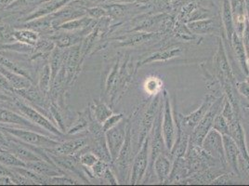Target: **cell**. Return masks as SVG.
<instances>
[{
	"label": "cell",
	"mask_w": 249,
	"mask_h": 186,
	"mask_svg": "<svg viewBox=\"0 0 249 186\" xmlns=\"http://www.w3.org/2000/svg\"><path fill=\"white\" fill-rule=\"evenodd\" d=\"M94 19H91L89 16H83L77 19H73L71 21H66L61 24L57 30H63V31H80L89 27L92 22ZM56 30V31H57Z\"/></svg>",
	"instance_id": "83f0119b"
},
{
	"label": "cell",
	"mask_w": 249,
	"mask_h": 186,
	"mask_svg": "<svg viewBox=\"0 0 249 186\" xmlns=\"http://www.w3.org/2000/svg\"><path fill=\"white\" fill-rule=\"evenodd\" d=\"M163 35L160 32H133L132 35L125 37H120L116 39H120L121 41L118 44L120 47H126L131 48L136 47L142 44H144L146 42L152 41L156 37Z\"/></svg>",
	"instance_id": "44dd1931"
},
{
	"label": "cell",
	"mask_w": 249,
	"mask_h": 186,
	"mask_svg": "<svg viewBox=\"0 0 249 186\" xmlns=\"http://www.w3.org/2000/svg\"><path fill=\"white\" fill-rule=\"evenodd\" d=\"M71 1L72 0H46L44 2H41L40 4H38L33 11H30V13L22 16L20 21L26 22V21L48 16L50 14L54 13L55 11H59Z\"/></svg>",
	"instance_id": "8fae6325"
},
{
	"label": "cell",
	"mask_w": 249,
	"mask_h": 186,
	"mask_svg": "<svg viewBox=\"0 0 249 186\" xmlns=\"http://www.w3.org/2000/svg\"><path fill=\"white\" fill-rule=\"evenodd\" d=\"M124 116L123 114H112L111 116H109L103 124V130L104 132H106L107 130L113 129L116 125L118 124L120 121H122L124 119Z\"/></svg>",
	"instance_id": "ab89813d"
},
{
	"label": "cell",
	"mask_w": 249,
	"mask_h": 186,
	"mask_svg": "<svg viewBox=\"0 0 249 186\" xmlns=\"http://www.w3.org/2000/svg\"><path fill=\"white\" fill-rule=\"evenodd\" d=\"M14 99V96L12 93H8V92H3L0 91V103L5 102V103H12Z\"/></svg>",
	"instance_id": "f6af8a7d"
},
{
	"label": "cell",
	"mask_w": 249,
	"mask_h": 186,
	"mask_svg": "<svg viewBox=\"0 0 249 186\" xmlns=\"http://www.w3.org/2000/svg\"><path fill=\"white\" fill-rule=\"evenodd\" d=\"M0 72L4 74V76L10 82L11 87L14 90V92L18 91V90H22V89L29 88L30 86L34 84L28 78L22 76L21 74L11 72L10 70H8L7 68H5L4 66H2L1 64H0Z\"/></svg>",
	"instance_id": "cb8c5ba5"
},
{
	"label": "cell",
	"mask_w": 249,
	"mask_h": 186,
	"mask_svg": "<svg viewBox=\"0 0 249 186\" xmlns=\"http://www.w3.org/2000/svg\"><path fill=\"white\" fill-rule=\"evenodd\" d=\"M214 68L216 70L217 77L221 86L226 84H236L237 80L229 62L228 56L225 52L222 40L218 42V52L214 57Z\"/></svg>",
	"instance_id": "9c48e42d"
},
{
	"label": "cell",
	"mask_w": 249,
	"mask_h": 186,
	"mask_svg": "<svg viewBox=\"0 0 249 186\" xmlns=\"http://www.w3.org/2000/svg\"><path fill=\"white\" fill-rule=\"evenodd\" d=\"M243 180L240 176L235 174L232 171H227L224 172L220 175H218L217 178H215L210 185L212 186H229V185H235L242 183Z\"/></svg>",
	"instance_id": "d6a6232c"
},
{
	"label": "cell",
	"mask_w": 249,
	"mask_h": 186,
	"mask_svg": "<svg viewBox=\"0 0 249 186\" xmlns=\"http://www.w3.org/2000/svg\"><path fill=\"white\" fill-rule=\"evenodd\" d=\"M12 104L16 107V110L29 119L32 123L39 126L58 138H64L66 136V134L62 133L58 127H56L49 118H47L45 114H42L37 109L33 108L31 105L26 104L20 97H14Z\"/></svg>",
	"instance_id": "7a4b0ae2"
},
{
	"label": "cell",
	"mask_w": 249,
	"mask_h": 186,
	"mask_svg": "<svg viewBox=\"0 0 249 186\" xmlns=\"http://www.w3.org/2000/svg\"><path fill=\"white\" fill-rule=\"evenodd\" d=\"M15 0H0V10H7L8 7Z\"/></svg>",
	"instance_id": "c3c4849f"
},
{
	"label": "cell",
	"mask_w": 249,
	"mask_h": 186,
	"mask_svg": "<svg viewBox=\"0 0 249 186\" xmlns=\"http://www.w3.org/2000/svg\"><path fill=\"white\" fill-rule=\"evenodd\" d=\"M49 185H79L78 182L72 180L70 178L65 177V175L53 176L49 178Z\"/></svg>",
	"instance_id": "b9f144b4"
},
{
	"label": "cell",
	"mask_w": 249,
	"mask_h": 186,
	"mask_svg": "<svg viewBox=\"0 0 249 186\" xmlns=\"http://www.w3.org/2000/svg\"><path fill=\"white\" fill-rule=\"evenodd\" d=\"M246 77H247V79H246V81H247V82L249 83V74H248V75H247V76H246Z\"/></svg>",
	"instance_id": "816d5d0a"
},
{
	"label": "cell",
	"mask_w": 249,
	"mask_h": 186,
	"mask_svg": "<svg viewBox=\"0 0 249 186\" xmlns=\"http://www.w3.org/2000/svg\"><path fill=\"white\" fill-rule=\"evenodd\" d=\"M0 123L1 124H14L20 126L21 128L30 129L37 132H42L39 126L32 123L29 119H27L22 114H17L15 111H12L11 108L0 107Z\"/></svg>",
	"instance_id": "9a60e30c"
},
{
	"label": "cell",
	"mask_w": 249,
	"mask_h": 186,
	"mask_svg": "<svg viewBox=\"0 0 249 186\" xmlns=\"http://www.w3.org/2000/svg\"><path fill=\"white\" fill-rule=\"evenodd\" d=\"M0 164L9 167H26V163L23 162L16 155H13L10 150L0 147Z\"/></svg>",
	"instance_id": "4dcf8cb0"
},
{
	"label": "cell",
	"mask_w": 249,
	"mask_h": 186,
	"mask_svg": "<svg viewBox=\"0 0 249 186\" xmlns=\"http://www.w3.org/2000/svg\"><path fill=\"white\" fill-rule=\"evenodd\" d=\"M14 94L20 96L22 100L29 101L32 104H35L38 108H42L45 111L50 107L51 103H49L48 96H46L44 93H42L41 91L38 89V87L36 88L34 84L29 88L15 91Z\"/></svg>",
	"instance_id": "e0dca14e"
},
{
	"label": "cell",
	"mask_w": 249,
	"mask_h": 186,
	"mask_svg": "<svg viewBox=\"0 0 249 186\" xmlns=\"http://www.w3.org/2000/svg\"><path fill=\"white\" fill-rule=\"evenodd\" d=\"M230 47H231V52H233L234 57L236 58V60L238 62L239 66H240L242 72L244 73V74L247 76L249 73L248 57H247L246 51L244 48V44L242 41V37L236 32H234L232 35Z\"/></svg>",
	"instance_id": "7402d4cb"
},
{
	"label": "cell",
	"mask_w": 249,
	"mask_h": 186,
	"mask_svg": "<svg viewBox=\"0 0 249 186\" xmlns=\"http://www.w3.org/2000/svg\"><path fill=\"white\" fill-rule=\"evenodd\" d=\"M64 49H61L59 47H55L53 49L49 60H50V67H51V72H52V84H53L57 74L60 72L62 68V62L64 59V54L65 51Z\"/></svg>",
	"instance_id": "4316f807"
},
{
	"label": "cell",
	"mask_w": 249,
	"mask_h": 186,
	"mask_svg": "<svg viewBox=\"0 0 249 186\" xmlns=\"http://www.w3.org/2000/svg\"><path fill=\"white\" fill-rule=\"evenodd\" d=\"M0 64L2 66H4L5 68H7L8 70H10L11 72L15 73V74H21L22 76L28 78L29 80H31L32 82L34 83V80L32 78L31 74L30 72L23 68L21 65H20L19 63H17L16 62H13L11 59L3 56V55H0Z\"/></svg>",
	"instance_id": "f546056e"
},
{
	"label": "cell",
	"mask_w": 249,
	"mask_h": 186,
	"mask_svg": "<svg viewBox=\"0 0 249 186\" xmlns=\"http://www.w3.org/2000/svg\"><path fill=\"white\" fill-rule=\"evenodd\" d=\"M25 167L31 169L39 175L46 176V177H53V176H61L65 174V171L62 170L61 167H59L54 163L49 162L43 158L39 160L27 162Z\"/></svg>",
	"instance_id": "ffe728a7"
},
{
	"label": "cell",
	"mask_w": 249,
	"mask_h": 186,
	"mask_svg": "<svg viewBox=\"0 0 249 186\" xmlns=\"http://www.w3.org/2000/svg\"><path fill=\"white\" fill-rule=\"evenodd\" d=\"M173 167V159L169 152H164L158 155L154 163V174L158 183L165 184L170 175Z\"/></svg>",
	"instance_id": "ac0fdd59"
},
{
	"label": "cell",
	"mask_w": 249,
	"mask_h": 186,
	"mask_svg": "<svg viewBox=\"0 0 249 186\" xmlns=\"http://www.w3.org/2000/svg\"><path fill=\"white\" fill-rule=\"evenodd\" d=\"M88 2H91V3H95L97 5H103L104 3L107 2V0H87Z\"/></svg>",
	"instance_id": "f907efd6"
},
{
	"label": "cell",
	"mask_w": 249,
	"mask_h": 186,
	"mask_svg": "<svg viewBox=\"0 0 249 186\" xmlns=\"http://www.w3.org/2000/svg\"><path fill=\"white\" fill-rule=\"evenodd\" d=\"M236 91L242 98H249V83L247 81H236L235 84Z\"/></svg>",
	"instance_id": "7bdbcfd3"
},
{
	"label": "cell",
	"mask_w": 249,
	"mask_h": 186,
	"mask_svg": "<svg viewBox=\"0 0 249 186\" xmlns=\"http://www.w3.org/2000/svg\"><path fill=\"white\" fill-rule=\"evenodd\" d=\"M89 110L94 119L102 125L109 116L113 114L112 109L107 104L99 101H94L93 104L89 106Z\"/></svg>",
	"instance_id": "484cf974"
},
{
	"label": "cell",
	"mask_w": 249,
	"mask_h": 186,
	"mask_svg": "<svg viewBox=\"0 0 249 186\" xmlns=\"http://www.w3.org/2000/svg\"><path fill=\"white\" fill-rule=\"evenodd\" d=\"M49 110H50V113L52 114V118L57 123V127L59 128V130L62 131V133L67 134V129L65 127V122H64L63 116H62L59 108H58V105L55 104V102H52L50 104Z\"/></svg>",
	"instance_id": "836d02e7"
},
{
	"label": "cell",
	"mask_w": 249,
	"mask_h": 186,
	"mask_svg": "<svg viewBox=\"0 0 249 186\" xmlns=\"http://www.w3.org/2000/svg\"><path fill=\"white\" fill-rule=\"evenodd\" d=\"M221 3H222L221 21H222L223 28H224L226 41H229V44H231L232 35L235 32L234 24H233L232 11H231V2H230V0H221Z\"/></svg>",
	"instance_id": "603a6c76"
},
{
	"label": "cell",
	"mask_w": 249,
	"mask_h": 186,
	"mask_svg": "<svg viewBox=\"0 0 249 186\" xmlns=\"http://www.w3.org/2000/svg\"><path fill=\"white\" fill-rule=\"evenodd\" d=\"M46 0H15L13 3L8 7L7 11H14V10H22V9H29L30 7L36 8L38 4L44 2Z\"/></svg>",
	"instance_id": "8d00e7d4"
},
{
	"label": "cell",
	"mask_w": 249,
	"mask_h": 186,
	"mask_svg": "<svg viewBox=\"0 0 249 186\" xmlns=\"http://www.w3.org/2000/svg\"><path fill=\"white\" fill-rule=\"evenodd\" d=\"M0 130L4 132L14 136L15 138L25 144L36 145L43 148H53L61 143V141L52 139L50 136L40 134L36 130L26 128L18 129L11 126H4L0 123Z\"/></svg>",
	"instance_id": "3957f363"
},
{
	"label": "cell",
	"mask_w": 249,
	"mask_h": 186,
	"mask_svg": "<svg viewBox=\"0 0 249 186\" xmlns=\"http://www.w3.org/2000/svg\"><path fill=\"white\" fill-rule=\"evenodd\" d=\"M102 179H104V181H106L109 185H114L115 186V185L119 184L116 176L114 174V169L112 168V165L106 168L105 173H104V177Z\"/></svg>",
	"instance_id": "ee69618b"
},
{
	"label": "cell",
	"mask_w": 249,
	"mask_h": 186,
	"mask_svg": "<svg viewBox=\"0 0 249 186\" xmlns=\"http://www.w3.org/2000/svg\"><path fill=\"white\" fill-rule=\"evenodd\" d=\"M49 156L52 158L53 163L58 166L59 167L69 170L74 173L75 175L81 177L84 182L89 183V179L87 172L84 168L83 166L79 162V159L75 155H53L48 153Z\"/></svg>",
	"instance_id": "7c38bea8"
},
{
	"label": "cell",
	"mask_w": 249,
	"mask_h": 186,
	"mask_svg": "<svg viewBox=\"0 0 249 186\" xmlns=\"http://www.w3.org/2000/svg\"><path fill=\"white\" fill-rule=\"evenodd\" d=\"M52 72H51V67L50 64L47 63L43 69H42L41 74L39 76V80H38V89L44 93L46 96H48V94L51 93V89H52Z\"/></svg>",
	"instance_id": "1f68e13d"
},
{
	"label": "cell",
	"mask_w": 249,
	"mask_h": 186,
	"mask_svg": "<svg viewBox=\"0 0 249 186\" xmlns=\"http://www.w3.org/2000/svg\"><path fill=\"white\" fill-rule=\"evenodd\" d=\"M90 110L89 107L85 111L78 113V117L74 121L73 126L67 130V134L74 135L85 131L86 130L89 129V119H90Z\"/></svg>",
	"instance_id": "f1b7e54d"
},
{
	"label": "cell",
	"mask_w": 249,
	"mask_h": 186,
	"mask_svg": "<svg viewBox=\"0 0 249 186\" xmlns=\"http://www.w3.org/2000/svg\"><path fill=\"white\" fill-rule=\"evenodd\" d=\"M86 12H87V16L90 17L91 19H94V20H100L104 17L108 16L107 11L102 5H97V6H93V7H87Z\"/></svg>",
	"instance_id": "f35d334b"
},
{
	"label": "cell",
	"mask_w": 249,
	"mask_h": 186,
	"mask_svg": "<svg viewBox=\"0 0 249 186\" xmlns=\"http://www.w3.org/2000/svg\"><path fill=\"white\" fill-rule=\"evenodd\" d=\"M134 149L132 145V137H131V124L130 121L127 126V131L124 140V145L122 146L120 153L112 163V167L114 170V174L116 176L118 183L121 185H125L129 183L131 167L134 159Z\"/></svg>",
	"instance_id": "6da1fadb"
},
{
	"label": "cell",
	"mask_w": 249,
	"mask_h": 186,
	"mask_svg": "<svg viewBox=\"0 0 249 186\" xmlns=\"http://www.w3.org/2000/svg\"><path fill=\"white\" fill-rule=\"evenodd\" d=\"M222 139L227 165L232 172L240 176L238 169V156L240 150L238 146L230 135H222Z\"/></svg>",
	"instance_id": "d6986e66"
},
{
	"label": "cell",
	"mask_w": 249,
	"mask_h": 186,
	"mask_svg": "<svg viewBox=\"0 0 249 186\" xmlns=\"http://www.w3.org/2000/svg\"><path fill=\"white\" fill-rule=\"evenodd\" d=\"M149 155H150V136L146 137L144 142L139 151L135 154L131 173H130V185H140L145 176L148 166H149Z\"/></svg>",
	"instance_id": "52a82bcc"
},
{
	"label": "cell",
	"mask_w": 249,
	"mask_h": 186,
	"mask_svg": "<svg viewBox=\"0 0 249 186\" xmlns=\"http://www.w3.org/2000/svg\"><path fill=\"white\" fill-rule=\"evenodd\" d=\"M89 145V138L82 136L73 140H67L61 142L53 148H44L47 153L59 155H73L81 151L86 146Z\"/></svg>",
	"instance_id": "4fadbf2b"
},
{
	"label": "cell",
	"mask_w": 249,
	"mask_h": 186,
	"mask_svg": "<svg viewBox=\"0 0 249 186\" xmlns=\"http://www.w3.org/2000/svg\"><path fill=\"white\" fill-rule=\"evenodd\" d=\"M225 98H226L225 94L217 98V100L214 102V104H212V106L208 110V113L196 125V127L194 129V130L190 134V140H189L190 144L202 146L205 137L208 134V131L212 129L213 121L216 115L222 110Z\"/></svg>",
	"instance_id": "277c9868"
},
{
	"label": "cell",
	"mask_w": 249,
	"mask_h": 186,
	"mask_svg": "<svg viewBox=\"0 0 249 186\" xmlns=\"http://www.w3.org/2000/svg\"><path fill=\"white\" fill-rule=\"evenodd\" d=\"M0 185H15V183L9 176L0 175Z\"/></svg>",
	"instance_id": "7dc6e473"
},
{
	"label": "cell",
	"mask_w": 249,
	"mask_h": 186,
	"mask_svg": "<svg viewBox=\"0 0 249 186\" xmlns=\"http://www.w3.org/2000/svg\"><path fill=\"white\" fill-rule=\"evenodd\" d=\"M183 53V48L180 46H171L164 50L154 52L148 57L142 59L137 63V68L142 67L147 64H151L154 62H166L171 59L180 56Z\"/></svg>",
	"instance_id": "2e32d148"
},
{
	"label": "cell",
	"mask_w": 249,
	"mask_h": 186,
	"mask_svg": "<svg viewBox=\"0 0 249 186\" xmlns=\"http://www.w3.org/2000/svg\"><path fill=\"white\" fill-rule=\"evenodd\" d=\"M221 112V111H220ZM218 113L212 125V129L218 131L220 134L229 135V125L227 120L224 118V116L221 114V113Z\"/></svg>",
	"instance_id": "74e56055"
},
{
	"label": "cell",
	"mask_w": 249,
	"mask_h": 186,
	"mask_svg": "<svg viewBox=\"0 0 249 186\" xmlns=\"http://www.w3.org/2000/svg\"><path fill=\"white\" fill-rule=\"evenodd\" d=\"M109 165H111V164H108L107 162H105L104 160L99 159V160L94 164L93 167L90 168L91 171H92V175H93L94 178H100V179H102V178L104 177L106 168L109 167Z\"/></svg>",
	"instance_id": "60d3db41"
},
{
	"label": "cell",
	"mask_w": 249,
	"mask_h": 186,
	"mask_svg": "<svg viewBox=\"0 0 249 186\" xmlns=\"http://www.w3.org/2000/svg\"><path fill=\"white\" fill-rule=\"evenodd\" d=\"M128 123H129V119L124 118L113 129L105 132L106 143L109 149V153L111 155L112 163L114 162L115 159L117 158V156L120 153V150L124 145Z\"/></svg>",
	"instance_id": "ba28073f"
},
{
	"label": "cell",
	"mask_w": 249,
	"mask_h": 186,
	"mask_svg": "<svg viewBox=\"0 0 249 186\" xmlns=\"http://www.w3.org/2000/svg\"><path fill=\"white\" fill-rule=\"evenodd\" d=\"M238 169L243 182H249V153L239 154Z\"/></svg>",
	"instance_id": "e575fe53"
},
{
	"label": "cell",
	"mask_w": 249,
	"mask_h": 186,
	"mask_svg": "<svg viewBox=\"0 0 249 186\" xmlns=\"http://www.w3.org/2000/svg\"><path fill=\"white\" fill-rule=\"evenodd\" d=\"M202 147L208 152L209 155L218 160L222 165L229 167L226 162V158H225L222 134H220L217 130L211 129L208 131L207 136L205 137L202 144Z\"/></svg>",
	"instance_id": "30bf717a"
},
{
	"label": "cell",
	"mask_w": 249,
	"mask_h": 186,
	"mask_svg": "<svg viewBox=\"0 0 249 186\" xmlns=\"http://www.w3.org/2000/svg\"><path fill=\"white\" fill-rule=\"evenodd\" d=\"M217 98L218 97L208 93V94H206V96L203 100V103L200 105V107L198 108L197 110H196L195 112H193L190 114H187V115H183L181 114H178V115L176 114L182 130L185 131L189 135L191 134L192 131L194 130V129L196 127V125L208 113V110L210 109L212 104H214V102L217 100Z\"/></svg>",
	"instance_id": "8992f818"
},
{
	"label": "cell",
	"mask_w": 249,
	"mask_h": 186,
	"mask_svg": "<svg viewBox=\"0 0 249 186\" xmlns=\"http://www.w3.org/2000/svg\"><path fill=\"white\" fill-rule=\"evenodd\" d=\"M163 117H162V133L166 150L170 153L175 140H176L177 128L175 118L170 104V99L166 91L163 92Z\"/></svg>",
	"instance_id": "5b68a950"
},
{
	"label": "cell",
	"mask_w": 249,
	"mask_h": 186,
	"mask_svg": "<svg viewBox=\"0 0 249 186\" xmlns=\"http://www.w3.org/2000/svg\"><path fill=\"white\" fill-rule=\"evenodd\" d=\"M13 37L16 41L21 42L23 44L32 46V47H35L36 45V43L40 39L39 33L31 30V29H27V28H21V29L14 28Z\"/></svg>",
	"instance_id": "d4e9b609"
},
{
	"label": "cell",
	"mask_w": 249,
	"mask_h": 186,
	"mask_svg": "<svg viewBox=\"0 0 249 186\" xmlns=\"http://www.w3.org/2000/svg\"><path fill=\"white\" fill-rule=\"evenodd\" d=\"M186 24L191 31L198 36L213 35L224 31L222 21H218L216 18H207L203 20L189 21Z\"/></svg>",
	"instance_id": "5bb4252c"
},
{
	"label": "cell",
	"mask_w": 249,
	"mask_h": 186,
	"mask_svg": "<svg viewBox=\"0 0 249 186\" xmlns=\"http://www.w3.org/2000/svg\"><path fill=\"white\" fill-rule=\"evenodd\" d=\"M13 32L14 28H12L11 25L0 22V45L16 41L13 37Z\"/></svg>",
	"instance_id": "d590c367"
},
{
	"label": "cell",
	"mask_w": 249,
	"mask_h": 186,
	"mask_svg": "<svg viewBox=\"0 0 249 186\" xmlns=\"http://www.w3.org/2000/svg\"><path fill=\"white\" fill-rule=\"evenodd\" d=\"M158 85L156 84V80H151V81H149V82L146 84V88H147V91L149 92L150 93H153V94H155V93H158V91H156V87H157Z\"/></svg>",
	"instance_id": "bcb514c9"
},
{
	"label": "cell",
	"mask_w": 249,
	"mask_h": 186,
	"mask_svg": "<svg viewBox=\"0 0 249 186\" xmlns=\"http://www.w3.org/2000/svg\"><path fill=\"white\" fill-rule=\"evenodd\" d=\"M240 104L243 105V107H245L246 109H249V97L245 99V98H240Z\"/></svg>",
	"instance_id": "681fc988"
}]
</instances>
